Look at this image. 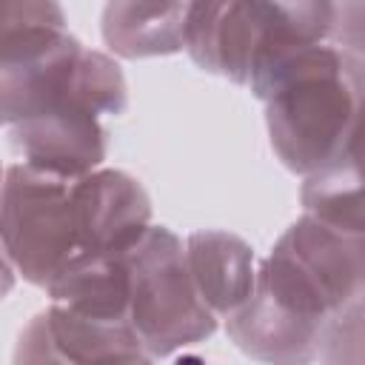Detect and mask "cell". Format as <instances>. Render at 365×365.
<instances>
[{"mask_svg": "<svg viewBox=\"0 0 365 365\" xmlns=\"http://www.w3.org/2000/svg\"><path fill=\"white\" fill-rule=\"evenodd\" d=\"M334 0H191L185 54L254 91L294 54L331 43Z\"/></svg>", "mask_w": 365, "mask_h": 365, "instance_id": "1", "label": "cell"}, {"mask_svg": "<svg viewBox=\"0 0 365 365\" xmlns=\"http://www.w3.org/2000/svg\"><path fill=\"white\" fill-rule=\"evenodd\" d=\"M251 94L265 106L274 154L297 177H308L336 157L356 114L354 63L334 43L294 54Z\"/></svg>", "mask_w": 365, "mask_h": 365, "instance_id": "2", "label": "cell"}, {"mask_svg": "<svg viewBox=\"0 0 365 365\" xmlns=\"http://www.w3.org/2000/svg\"><path fill=\"white\" fill-rule=\"evenodd\" d=\"M185 257L191 277L205 299V305L225 319L242 308L257 288L254 248L220 228H202L185 237Z\"/></svg>", "mask_w": 365, "mask_h": 365, "instance_id": "11", "label": "cell"}, {"mask_svg": "<svg viewBox=\"0 0 365 365\" xmlns=\"http://www.w3.org/2000/svg\"><path fill=\"white\" fill-rule=\"evenodd\" d=\"M365 294V228L305 211L257 268L254 299L319 336L325 319Z\"/></svg>", "mask_w": 365, "mask_h": 365, "instance_id": "3", "label": "cell"}, {"mask_svg": "<svg viewBox=\"0 0 365 365\" xmlns=\"http://www.w3.org/2000/svg\"><path fill=\"white\" fill-rule=\"evenodd\" d=\"M14 362H151V354L128 319H94L51 302L20 331Z\"/></svg>", "mask_w": 365, "mask_h": 365, "instance_id": "7", "label": "cell"}, {"mask_svg": "<svg viewBox=\"0 0 365 365\" xmlns=\"http://www.w3.org/2000/svg\"><path fill=\"white\" fill-rule=\"evenodd\" d=\"M331 43L365 63V0H334Z\"/></svg>", "mask_w": 365, "mask_h": 365, "instance_id": "15", "label": "cell"}, {"mask_svg": "<svg viewBox=\"0 0 365 365\" xmlns=\"http://www.w3.org/2000/svg\"><path fill=\"white\" fill-rule=\"evenodd\" d=\"M191 0H106L100 34L111 54L125 60L185 51V14Z\"/></svg>", "mask_w": 365, "mask_h": 365, "instance_id": "12", "label": "cell"}, {"mask_svg": "<svg viewBox=\"0 0 365 365\" xmlns=\"http://www.w3.org/2000/svg\"><path fill=\"white\" fill-rule=\"evenodd\" d=\"M319 362H365V294L336 308L319 331Z\"/></svg>", "mask_w": 365, "mask_h": 365, "instance_id": "13", "label": "cell"}, {"mask_svg": "<svg viewBox=\"0 0 365 365\" xmlns=\"http://www.w3.org/2000/svg\"><path fill=\"white\" fill-rule=\"evenodd\" d=\"M51 302L66 305L83 317L120 322L131 308V268L128 251H74L48 279Z\"/></svg>", "mask_w": 365, "mask_h": 365, "instance_id": "10", "label": "cell"}, {"mask_svg": "<svg viewBox=\"0 0 365 365\" xmlns=\"http://www.w3.org/2000/svg\"><path fill=\"white\" fill-rule=\"evenodd\" d=\"M77 245L128 251L151 228V200L137 177L120 168H97L71 182Z\"/></svg>", "mask_w": 365, "mask_h": 365, "instance_id": "8", "label": "cell"}, {"mask_svg": "<svg viewBox=\"0 0 365 365\" xmlns=\"http://www.w3.org/2000/svg\"><path fill=\"white\" fill-rule=\"evenodd\" d=\"M0 240L3 259L17 268V277L46 288L57 268L80 251L71 182L37 171L29 163L6 165Z\"/></svg>", "mask_w": 365, "mask_h": 365, "instance_id": "5", "label": "cell"}, {"mask_svg": "<svg viewBox=\"0 0 365 365\" xmlns=\"http://www.w3.org/2000/svg\"><path fill=\"white\" fill-rule=\"evenodd\" d=\"M6 131L23 163L68 182L97 171L108 151L100 114L74 97L6 125Z\"/></svg>", "mask_w": 365, "mask_h": 365, "instance_id": "6", "label": "cell"}, {"mask_svg": "<svg viewBox=\"0 0 365 365\" xmlns=\"http://www.w3.org/2000/svg\"><path fill=\"white\" fill-rule=\"evenodd\" d=\"M351 57V54H348ZM356 80V114L336 157L302 177L299 202L325 220L365 228V63L351 57Z\"/></svg>", "mask_w": 365, "mask_h": 365, "instance_id": "9", "label": "cell"}, {"mask_svg": "<svg viewBox=\"0 0 365 365\" xmlns=\"http://www.w3.org/2000/svg\"><path fill=\"white\" fill-rule=\"evenodd\" d=\"M128 322L151 359L171 356L217 331V314L205 305L185 257V242L165 225H151L131 248Z\"/></svg>", "mask_w": 365, "mask_h": 365, "instance_id": "4", "label": "cell"}, {"mask_svg": "<svg viewBox=\"0 0 365 365\" xmlns=\"http://www.w3.org/2000/svg\"><path fill=\"white\" fill-rule=\"evenodd\" d=\"M34 29H66V14L57 0H6L3 3V34L34 31Z\"/></svg>", "mask_w": 365, "mask_h": 365, "instance_id": "14", "label": "cell"}]
</instances>
